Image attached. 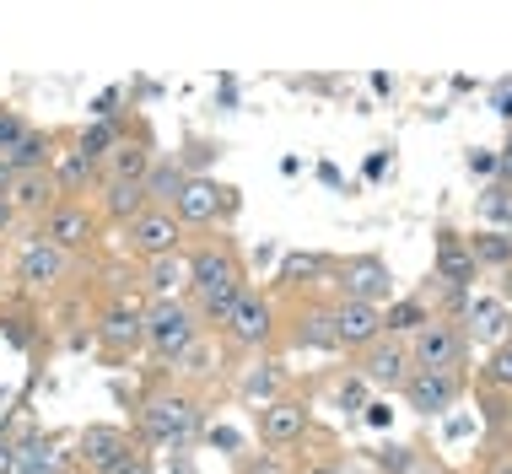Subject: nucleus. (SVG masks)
I'll return each instance as SVG.
<instances>
[{"label": "nucleus", "mask_w": 512, "mask_h": 474, "mask_svg": "<svg viewBox=\"0 0 512 474\" xmlns=\"http://www.w3.org/2000/svg\"><path fill=\"white\" fill-rule=\"evenodd\" d=\"M248 286V270H243V254L227 243V237H211L189 254V302H195L200 324H227L238 291Z\"/></svg>", "instance_id": "f257e3e1"}, {"label": "nucleus", "mask_w": 512, "mask_h": 474, "mask_svg": "<svg viewBox=\"0 0 512 474\" xmlns=\"http://www.w3.org/2000/svg\"><path fill=\"white\" fill-rule=\"evenodd\" d=\"M205 426V404L195 388L184 383H157L141 394V437L151 448H168V453H184L189 442L200 437Z\"/></svg>", "instance_id": "f03ea898"}, {"label": "nucleus", "mask_w": 512, "mask_h": 474, "mask_svg": "<svg viewBox=\"0 0 512 474\" xmlns=\"http://www.w3.org/2000/svg\"><path fill=\"white\" fill-rule=\"evenodd\" d=\"M200 334H205V324H200V313H195V302H189V297L146 302V351H151V361L173 367V361L184 356Z\"/></svg>", "instance_id": "7ed1b4c3"}, {"label": "nucleus", "mask_w": 512, "mask_h": 474, "mask_svg": "<svg viewBox=\"0 0 512 474\" xmlns=\"http://www.w3.org/2000/svg\"><path fill=\"white\" fill-rule=\"evenodd\" d=\"M275 334H281V318H275V297L259 286H243L238 302H232L227 324H221V340L232 345V351H270Z\"/></svg>", "instance_id": "20e7f679"}, {"label": "nucleus", "mask_w": 512, "mask_h": 474, "mask_svg": "<svg viewBox=\"0 0 512 474\" xmlns=\"http://www.w3.org/2000/svg\"><path fill=\"white\" fill-rule=\"evenodd\" d=\"M410 361H415V372H464V361H469V334L459 318H432L421 334H410Z\"/></svg>", "instance_id": "39448f33"}, {"label": "nucleus", "mask_w": 512, "mask_h": 474, "mask_svg": "<svg viewBox=\"0 0 512 474\" xmlns=\"http://www.w3.org/2000/svg\"><path fill=\"white\" fill-rule=\"evenodd\" d=\"M141 442L130 437L124 426H108V421H98V426H87L76 437V464L87 469V474H124V469H135L141 464Z\"/></svg>", "instance_id": "423d86ee"}, {"label": "nucleus", "mask_w": 512, "mask_h": 474, "mask_svg": "<svg viewBox=\"0 0 512 474\" xmlns=\"http://www.w3.org/2000/svg\"><path fill=\"white\" fill-rule=\"evenodd\" d=\"M98 232H103V216H98V205H87V200H60L44 221H38V237L54 248H65V254H76V259L98 243Z\"/></svg>", "instance_id": "0eeeda50"}, {"label": "nucleus", "mask_w": 512, "mask_h": 474, "mask_svg": "<svg viewBox=\"0 0 512 474\" xmlns=\"http://www.w3.org/2000/svg\"><path fill=\"white\" fill-rule=\"evenodd\" d=\"M335 286L345 302H372V308H389L394 302V270L378 254H351L335 264Z\"/></svg>", "instance_id": "6e6552de"}, {"label": "nucleus", "mask_w": 512, "mask_h": 474, "mask_svg": "<svg viewBox=\"0 0 512 474\" xmlns=\"http://www.w3.org/2000/svg\"><path fill=\"white\" fill-rule=\"evenodd\" d=\"M124 248H130L135 259H168L184 248V221H178L173 211H162V205H146L141 216L124 227Z\"/></svg>", "instance_id": "1a4fd4ad"}, {"label": "nucleus", "mask_w": 512, "mask_h": 474, "mask_svg": "<svg viewBox=\"0 0 512 474\" xmlns=\"http://www.w3.org/2000/svg\"><path fill=\"white\" fill-rule=\"evenodd\" d=\"M356 378L367 388H383V394H405V383L415 378V361H410V345L405 340H389L383 334L378 345H367L356 356Z\"/></svg>", "instance_id": "9d476101"}, {"label": "nucleus", "mask_w": 512, "mask_h": 474, "mask_svg": "<svg viewBox=\"0 0 512 474\" xmlns=\"http://www.w3.org/2000/svg\"><path fill=\"white\" fill-rule=\"evenodd\" d=\"M71 275H76V254L44 243V237H27L17 248V286L22 291H54L60 281H71Z\"/></svg>", "instance_id": "9b49d317"}, {"label": "nucleus", "mask_w": 512, "mask_h": 474, "mask_svg": "<svg viewBox=\"0 0 512 474\" xmlns=\"http://www.w3.org/2000/svg\"><path fill=\"white\" fill-rule=\"evenodd\" d=\"M232 211H238V189L232 184H216V178H189V189L178 194V205H173V216L184 221V232L189 227H216V221H227Z\"/></svg>", "instance_id": "f8f14e48"}, {"label": "nucleus", "mask_w": 512, "mask_h": 474, "mask_svg": "<svg viewBox=\"0 0 512 474\" xmlns=\"http://www.w3.org/2000/svg\"><path fill=\"white\" fill-rule=\"evenodd\" d=\"M308 431H313V415H308V404H302V399L281 394V399L259 404V442H265V448H275V453L302 448Z\"/></svg>", "instance_id": "ddd939ff"}, {"label": "nucleus", "mask_w": 512, "mask_h": 474, "mask_svg": "<svg viewBox=\"0 0 512 474\" xmlns=\"http://www.w3.org/2000/svg\"><path fill=\"white\" fill-rule=\"evenodd\" d=\"M98 345L114 361L146 351V308L141 302H108L103 318H98Z\"/></svg>", "instance_id": "4468645a"}, {"label": "nucleus", "mask_w": 512, "mask_h": 474, "mask_svg": "<svg viewBox=\"0 0 512 474\" xmlns=\"http://www.w3.org/2000/svg\"><path fill=\"white\" fill-rule=\"evenodd\" d=\"M329 313H335V340H340V351L362 356L367 345L383 340V308H372V302H345V297H335V302H329Z\"/></svg>", "instance_id": "2eb2a0df"}, {"label": "nucleus", "mask_w": 512, "mask_h": 474, "mask_svg": "<svg viewBox=\"0 0 512 474\" xmlns=\"http://www.w3.org/2000/svg\"><path fill=\"white\" fill-rule=\"evenodd\" d=\"M464 394V372H415V378L405 383V404L415 415H448L453 404H459Z\"/></svg>", "instance_id": "dca6fc26"}, {"label": "nucleus", "mask_w": 512, "mask_h": 474, "mask_svg": "<svg viewBox=\"0 0 512 474\" xmlns=\"http://www.w3.org/2000/svg\"><path fill=\"white\" fill-rule=\"evenodd\" d=\"M157 167V151H151V135L141 130L130 141V135H119V146L103 157V184H146V173Z\"/></svg>", "instance_id": "f3484780"}, {"label": "nucleus", "mask_w": 512, "mask_h": 474, "mask_svg": "<svg viewBox=\"0 0 512 474\" xmlns=\"http://www.w3.org/2000/svg\"><path fill=\"white\" fill-rule=\"evenodd\" d=\"M65 194H60V184H54V173L44 167V173H17V184H11V205H17V216L22 221H44L54 205H60Z\"/></svg>", "instance_id": "a211bd4d"}, {"label": "nucleus", "mask_w": 512, "mask_h": 474, "mask_svg": "<svg viewBox=\"0 0 512 474\" xmlns=\"http://www.w3.org/2000/svg\"><path fill=\"white\" fill-rule=\"evenodd\" d=\"M475 275H480V264L475 254H469V243L459 232H437V270H432V281H448V291H469L475 286Z\"/></svg>", "instance_id": "6ab92c4d"}, {"label": "nucleus", "mask_w": 512, "mask_h": 474, "mask_svg": "<svg viewBox=\"0 0 512 474\" xmlns=\"http://www.w3.org/2000/svg\"><path fill=\"white\" fill-rule=\"evenodd\" d=\"M464 334L469 340H486V345H502V340H512V308L502 297H475L464 308Z\"/></svg>", "instance_id": "aec40b11"}, {"label": "nucleus", "mask_w": 512, "mask_h": 474, "mask_svg": "<svg viewBox=\"0 0 512 474\" xmlns=\"http://www.w3.org/2000/svg\"><path fill=\"white\" fill-rule=\"evenodd\" d=\"M49 173H54V184H60V194H65V200H81L92 178H103V167H98V162L87 157V151H81V146L71 141V146L60 151V157H54V167H49Z\"/></svg>", "instance_id": "412c9836"}, {"label": "nucleus", "mask_w": 512, "mask_h": 474, "mask_svg": "<svg viewBox=\"0 0 512 474\" xmlns=\"http://www.w3.org/2000/svg\"><path fill=\"white\" fill-rule=\"evenodd\" d=\"M189 178H195V173H189V167L178 162V157H157V167L146 173V200L162 205V211H173L178 194L189 189Z\"/></svg>", "instance_id": "4be33fe9"}, {"label": "nucleus", "mask_w": 512, "mask_h": 474, "mask_svg": "<svg viewBox=\"0 0 512 474\" xmlns=\"http://www.w3.org/2000/svg\"><path fill=\"white\" fill-rule=\"evenodd\" d=\"M146 205H151V200H146V184H103V194H98V216L114 221L119 232L130 227V221L141 216Z\"/></svg>", "instance_id": "5701e85b"}, {"label": "nucleus", "mask_w": 512, "mask_h": 474, "mask_svg": "<svg viewBox=\"0 0 512 474\" xmlns=\"http://www.w3.org/2000/svg\"><path fill=\"white\" fill-rule=\"evenodd\" d=\"M292 345H302V351H340V340H335V313H329L324 302L302 308V313H297V329H292Z\"/></svg>", "instance_id": "b1692460"}, {"label": "nucleus", "mask_w": 512, "mask_h": 474, "mask_svg": "<svg viewBox=\"0 0 512 474\" xmlns=\"http://www.w3.org/2000/svg\"><path fill=\"white\" fill-rule=\"evenodd\" d=\"M432 318L437 313L426 308V297H394L389 308H383V334H389V340H410V334H421Z\"/></svg>", "instance_id": "393cba45"}, {"label": "nucleus", "mask_w": 512, "mask_h": 474, "mask_svg": "<svg viewBox=\"0 0 512 474\" xmlns=\"http://www.w3.org/2000/svg\"><path fill=\"white\" fill-rule=\"evenodd\" d=\"M178 291H189V254L151 259V264H146V302H157V297H178Z\"/></svg>", "instance_id": "a878e982"}, {"label": "nucleus", "mask_w": 512, "mask_h": 474, "mask_svg": "<svg viewBox=\"0 0 512 474\" xmlns=\"http://www.w3.org/2000/svg\"><path fill=\"white\" fill-rule=\"evenodd\" d=\"M54 146H60V135H54V130H38V124H33V130H27V141L6 157L11 173H44V167H54V157H60Z\"/></svg>", "instance_id": "bb28decb"}, {"label": "nucleus", "mask_w": 512, "mask_h": 474, "mask_svg": "<svg viewBox=\"0 0 512 474\" xmlns=\"http://www.w3.org/2000/svg\"><path fill=\"white\" fill-rule=\"evenodd\" d=\"M243 399L248 404H270V399H281L286 394V367L281 361H259V367H248L243 372Z\"/></svg>", "instance_id": "cd10ccee"}, {"label": "nucleus", "mask_w": 512, "mask_h": 474, "mask_svg": "<svg viewBox=\"0 0 512 474\" xmlns=\"http://www.w3.org/2000/svg\"><path fill=\"white\" fill-rule=\"evenodd\" d=\"M17 474H65V458L54 453L49 437H33L17 448Z\"/></svg>", "instance_id": "c85d7f7f"}, {"label": "nucleus", "mask_w": 512, "mask_h": 474, "mask_svg": "<svg viewBox=\"0 0 512 474\" xmlns=\"http://www.w3.org/2000/svg\"><path fill=\"white\" fill-rule=\"evenodd\" d=\"M480 383H486L491 394H507V399H512V340L491 345L486 367H480Z\"/></svg>", "instance_id": "c756f323"}, {"label": "nucleus", "mask_w": 512, "mask_h": 474, "mask_svg": "<svg viewBox=\"0 0 512 474\" xmlns=\"http://www.w3.org/2000/svg\"><path fill=\"white\" fill-rule=\"evenodd\" d=\"M76 146H81V151H87L92 162L103 167V157H108V151L119 146V124H114V119H98V124H87V130L76 135Z\"/></svg>", "instance_id": "7c9ffc66"}, {"label": "nucleus", "mask_w": 512, "mask_h": 474, "mask_svg": "<svg viewBox=\"0 0 512 474\" xmlns=\"http://www.w3.org/2000/svg\"><path fill=\"white\" fill-rule=\"evenodd\" d=\"M469 254H475V264H507L512 243L502 232H480V237H469Z\"/></svg>", "instance_id": "2f4dec72"}, {"label": "nucleus", "mask_w": 512, "mask_h": 474, "mask_svg": "<svg viewBox=\"0 0 512 474\" xmlns=\"http://www.w3.org/2000/svg\"><path fill=\"white\" fill-rule=\"evenodd\" d=\"M238 474H297V469L286 464V453L265 448V453H243L238 458Z\"/></svg>", "instance_id": "473e14b6"}, {"label": "nucleus", "mask_w": 512, "mask_h": 474, "mask_svg": "<svg viewBox=\"0 0 512 474\" xmlns=\"http://www.w3.org/2000/svg\"><path fill=\"white\" fill-rule=\"evenodd\" d=\"M27 130H33V124H27L17 108H0V157H11V151L27 141Z\"/></svg>", "instance_id": "72a5a7b5"}, {"label": "nucleus", "mask_w": 512, "mask_h": 474, "mask_svg": "<svg viewBox=\"0 0 512 474\" xmlns=\"http://www.w3.org/2000/svg\"><path fill=\"white\" fill-rule=\"evenodd\" d=\"M205 361H211V340H205V334H200V340H195V345H189L184 356L173 361V372H178V378H205V372H211V367H205Z\"/></svg>", "instance_id": "f704fd0d"}, {"label": "nucleus", "mask_w": 512, "mask_h": 474, "mask_svg": "<svg viewBox=\"0 0 512 474\" xmlns=\"http://www.w3.org/2000/svg\"><path fill=\"white\" fill-rule=\"evenodd\" d=\"M410 458H415V448H405V442H383V448L372 453V464H378L383 474H405Z\"/></svg>", "instance_id": "c9c22d12"}, {"label": "nucleus", "mask_w": 512, "mask_h": 474, "mask_svg": "<svg viewBox=\"0 0 512 474\" xmlns=\"http://www.w3.org/2000/svg\"><path fill=\"white\" fill-rule=\"evenodd\" d=\"M340 410H351V415H362V410H367V383L356 378V372L340 383Z\"/></svg>", "instance_id": "e433bc0d"}, {"label": "nucleus", "mask_w": 512, "mask_h": 474, "mask_svg": "<svg viewBox=\"0 0 512 474\" xmlns=\"http://www.w3.org/2000/svg\"><path fill=\"white\" fill-rule=\"evenodd\" d=\"M405 474H453V469L442 464L437 453H421V448H415V458H410V469H405Z\"/></svg>", "instance_id": "4c0bfd02"}, {"label": "nucleus", "mask_w": 512, "mask_h": 474, "mask_svg": "<svg viewBox=\"0 0 512 474\" xmlns=\"http://www.w3.org/2000/svg\"><path fill=\"white\" fill-rule=\"evenodd\" d=\"M507 410H512V399L507 394H491L486 399V426H507Z\"/></svg>", "instance_id": "58836bf2"}, {"label": "nucleus", "mask_w": 512, "mask_h": 474, "mask_svg": "<svg viewBox=\"0 0 512 474\" xmlns=\"http://www.w3.org/2000/svg\"><path fill=\"white\" fill-rule=\"evenodd\" d=\"M491 103H496V114H502L512 124V76L507 81H496V92H491Z\"/></svg>", "instance_id": "ea45409f"}, {"label": "nucleus", "mask_w": 512, "mask_h": 474, "mask_svg": "<svg viewBox=\"0 0 512 474\" xmlns=\"http://www.w3.org/2000/svg\"><path fill=\"white\" fill-rule=\"evenodd\" d=\"M469 173L491 178V173H496V151H469Z\"/></svg>", "instance_id": "a19ab883"}, {"label": "nucleus", "mask_w": 512, "mask_h": 474, "mask_svg": "<svg viewBox=\"0 0 512 474\" xmlns=\"http://www.w3.org/2000/svg\"><path fill=\"white\" fill-rule=\"evenodd\" d=\"M17 227H22L17 205H11V200H0V237H11V232H17Z\"/></svg>", "instance_id": "79ce46f5"}, {"label": "nucleus", "mask_w": 512, "mask_h": 474, "mask_svg": "<svg viewBox=\"0 0 512 474\" xmlns=\"http://www.w3.org/2000/svg\"><path fill=\"white\" fill-rule=\"evenodd\" d=\"M389 415H394V410H389V404H378V399H367V410H362V421H367V426H389Z\"/></svg>", "instance_id": "37998d69"}, {"label": "nucleus", "mask_w": 512, "mask_h": 474, "mask_svg": "<svg viewBox=\"0 0 512 474\" xmlns=\"http://www.w3.org/2000/svg\"><path fill=\"white\" fill-rule=\"evenodd\" d=\"M496 173H502V184H512V130H507V146L496 151Z\"/></svg>", "instance_id": "c03bdc74"}, {"label": "nucleus", "mask_w": 512, "mask_h": 474, "mask_svg": "<svg viewBox=\"0 0 512 474\" xmlns=\"http://www.w3.org/2000/svg\"><path fill=\"white\" fill-rule=\"evenodd\" d=\"M11 184H17V173H11V162L0 157V200H11Z\"/></svg>", "instance_id": "a18cd8bd"}, {"label": "nucleus", "mask_w": 512, "mask_h": 474, "mask_svg": "<svg viewBox=\"0 0 512 474\" xmlns=\"http://www.w3.org/2000/svg\"><path fill=\"white\" fill-rule=\"evenodd\" d=\"M0 474H17V448H6V442H0Z\"/></svg>", "instance_id": "49530a36"}, {"label": "nucleus", "mask_w": 512, "mask_h": 474, "mask_svg": "<svg viewBox=\"0 0 512 474\" xmlns=\"http://www.w3.org/2000/svg\"><path fill=\"white\" fill-rule=\"evenodd\" d=\"M486 474H512V453H496L491 464H486Z\"/></svg>", "instance_id": "de8ad7c7"}, {"label": "nucleus", "mask_w": 512, "mask_h": 474, "mask_svg": "<svg viewBox=\"0 0 512 474\" xmlns=\"http://www.w3.org/2000/svg\"><path fill=\"white\" fill-rule=\"evenodd\" d=\"M308 474H345V469H340V464H313Z\"/></svg>", "instance_id": "09e8293b"}, {"label": "nucleus", "mask_w": 512, "mask_h": 474, "mask_svg": "<svg viewBox=\"0 0 512 474\" xmlns=\"http://www.w3.org/2000/svg\"><path fill=\"white\" fill-rule=\"evenodd\" d=\"M124 474H151V464H146V458H141V464H135V469H124Z\"/></svg>", "instance_id": "8fccbe9b"}, {"label": "nucleus", "mask_w": 512, "mask_h": 474, "mask_svg": "<svg viewBox=\"0 0 512 474\" xmlns=\"http://www.w3.org/2000/svg\"><path fill=\"white\" fill-rule=\"evenodd\" d=\"M81 474H87V469H81Z\"/></svg>", "instance_id": "3c124183"}]
</instances>
